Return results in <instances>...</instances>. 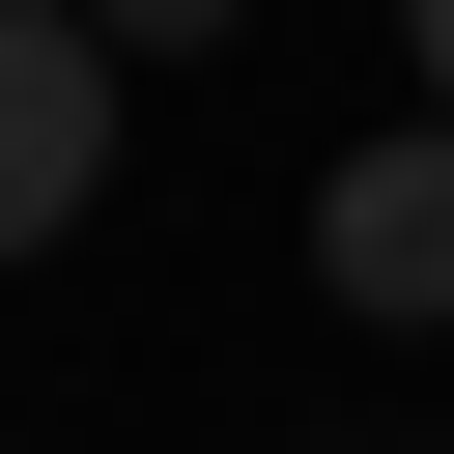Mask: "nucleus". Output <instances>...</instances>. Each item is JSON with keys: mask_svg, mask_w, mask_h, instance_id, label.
<instances>
[{"mask_svg": "<svg viewBox=\"0 0 454 454\" xmlns=\"http://www.w3.org/2000/svg\"><path fill=\"white\" fill-rule=\"evenodd\" d=\"M114 199V28L85 0H0V255H57Z\"/></svg>", "mask_w": 454, "mask_h": 454, "instance_id": "obj_2", "label": "nucleus"}, {"mask_svg": "<svg viewBox=\"0 0 454 454\" xmlns=\"http://www.w3.org/2000/svg\"><path fill=\"white\" fill-rule=\"evenodd\" d=\"M85 28H114V57H227L255 0H85Z\"/></svg>", "mask_w": 454, "mask_h": 454, "instance_id": "obj_3", "label": "nucleus"}, {"mask_svg": "<svg viewBox=\"0 0 454 454\" xmlns=\"http://www.w3.org/2000/svg\"><path fill=\"white\" fill-rule=\"evenodd\" d=\"M397 57H426V114H454V0H397Z\"/></svg>", "mask_w": 454, "mask_h": 454, "instance_id": "obj_4", "label": "nucleus"}, {"mask_svg": "<svg viewBox=\"0 0 454 454\" xmlns=\"http://www.w3.org/2000/svg\"><path fill=\"white\" fill-rule=\"evenodd\" d=\"M312 284H340L369 340H426V312H454V114H397V142H340V170H312Z\"/></svg>", "mask_w": 454, "mask_h": 454, "instance_id": "obj_1", "label": "nucleus"}]
</instances>
